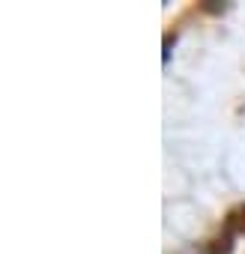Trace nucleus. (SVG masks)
<instances>
[{"mask_svg": "<svg viewBox=\"0 0 245 254\" xmlns=\"http://www.w3.org/2000/svg\"><path fill=\"white\" fill-rule=\"evenodd\" d=\"M206 251H209V254H233V236H230V233H224V236L212 239Z\"/></svg>", "mask_w": 245, "mask_h": 254, "instance_id": "obj_1", "label": "nucleus"}, {"mask_svg": "<svg viewBox=\"0 0 245 254\" xmlns=\"http://www.w3.org/2000/svg\"><path fill=\"white\" fill-rule=\"evenodd\" d=\"M227 230H230V233H233V230H236V233H245V203L236 206V209L227 215Z\"/></svg>", "mask_w": 245, "mask_h": 254, "instance_id": "obj_2", "label": "nucleus"}, {"mask_svg": "<svg viewBox=\"0 0 245 254\" xmlns=\"http://www.w3.org/2000/svg\"><path fill=\"white\" fill-rule=\"evenodd\" d=\"M203 9L206 12H224V6H218V3H203Z\"/></svg>", "mask_w": 245, "mask_h": 254, "instance_id": "obj_3", "label": "nucleus"}]
</instances>
